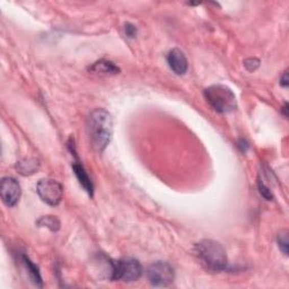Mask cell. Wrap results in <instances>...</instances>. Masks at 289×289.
Segmentation results:
<instances>
[{
  "instance_id": "obj_1",
  "label": "cell",
  "mask_w": 289,
  "mask_h": 289,
  "mask_svg": "<svg viewBox=\"0 0 289 289\" xmlns=\"http://www.w3.org/2000/svg\"><path fill=\"white\" fill-rule=\"evenodd\" d=\"M87 132L93 147L103 152L111 141L113 133V121L108 111L96 109L87 117Z\"/></svg>"
},
{
  "instance_id": "obj_2",
  "label": "cell",
  "mask_w": 289,
  "mask_h": 289,
  "mask_svg": "<svg viewBox=\"0 0 289 289\" xmlns=\"http://www.w3.org/2000/svg\"><path fill=\"white\" fill-rule=\"evenodd\" d=\"M195 253L202 267L211 272H221L227 268V254L224 246L212 239H203L195 246Z\"/></svg>"
},
{
  "instance_id": "obj_3",
  "label": "cell",
  "mask_w": 289,
  "mask_h": 289,
  "mask_svg": "<svg viewBox=\"0 0 289 289\" xmlns=\"http://www.w3.org/2000/svg\"><path fill=\"white\" fill-rule=\"evenodd\" d=\"M205 98L218 113H229L236 109V96L226 85L216 84L205 89Z\"/></svg>"
},
{
  "instance_id": "obj_4",
  "label": "cell",
  "mask_w": 289,
  "mask_h": 289,
  "mask_svg": "<svg viewBox=\"0 0 289 289\" xmlns=\"http://www.w3.org/2000/svg\"><path fill=\"white\" fill-rule=\"evenodd\" d=\"M142 275V267L139 261L135 259H125L113 261L111 279L121 281H136Z\"/></svg>"
},
{
  "instance_id": "obj_5",
  "label": "cell",
  "mask_w": 289,
  "mask_h": 289,
  "mask_svg": "<svg viewBox=\"0 0 289 289\" xmlns=\"http://www.w3.org/2000/svg\"><path fill=\"white\" fill-rule=\"evenodd\" d=\"M174 278L173 267L167 262H155L147 269V279L155 287H166L173 282Z\"/></svg>"
},
{
  "instance_id": "obj_6",
  "label": "cell",
  "mask_w": 289,
  "mask_h": 289,
  "mask_svg": "<svg viewBox=\"0 0 289 289\" xmlns=\"http://www.w3.org/2000/svg\"><path fill=\"white\" fill-rule=\"evenodd\" d=\"M36 191L41 199L50 206H58L62 200L63 188L56 180L43 179L39 181Z\"/></svg>"
},
{
  "instance_id": "obj_7",
  "label": "cell",
  "mask_w": 289,
  "mask_h": 289,
  "mask_svg": "<svg viewBox=\"0 0 289 289\" xmlns=\"http://www.w3.org/2000/svg\"><path fill=\"white\" fill-rule=\"evenodd\" d=\"M0 192H2V199L5 205L8 207H14L19 200L22 190H20V185L17 180L6 176V178L2 180Z\"/></svg>"
},
{
  "instance_id": "obj_8",
  "label": "cell",
  "mask_w": 289,
  "mask_h": 289,
  "mask_svg": "<svg viewBox=\"0 0 289 289\" xmlns=\"http://www.w3.org/2000/svg\"><path fill=\"white\" fill-rule=\"evenodd\" d=\"M166 59L170 68L172 69L176 75H184L186 70H188V60H186V57L178 47H174V49L171 50Z\"/></svg>"
},
{
  "instance_id": "obj_9",
  "label": "cell",
  "mask_w": 289,
  "mask_h": 289,
  "mask_svg": "<svg viewBox=\"0 0 289 289\" xmlns=\"http://www.w3.org/2000/svg\"><path fill=\"white\" fill-rule=\"evenodd\" d=\"M73 168H74V172L75 175H76V178L78 179L80 185L83 186L85 189V191L87 192V194L92 197L94 194V185H93V182L90 180V178L88 176L87 172L85 171L84 166L82 164L78 162V159H76L73 164Z\"/></svg>"
},
{
  "instance_id": "obj_10",
  "label": "cell",
  "mask_w": 289,
  "mask_h": 289,
  "mask_svg": "<svg viewBox=\"0 0 289 289\" xmlns=\"http://www.w3.org/2000/svg\"><path fill=\"white\" fill-rule=\"evenodd\" d=\"M89 70L102 76H109V75H116L120 73L119 67H116L113 62L108 60H100L89 67Z\"/></svg>"
},
{
  "instance_id": "obj_11",
  "label": "cell",
  "mask_w": 289,
  "mask_h": 289,
  "mask_svg": "<svg viewBox=\"0 0 289 289\" xmlns=\"http://www.w3.org/2000/svg\"><path fill=\"white\" fill-rule=\"evenodd\" d=\"M40 162L36 158H25L16 165V168L22 175H31L39 170Z\"/></svg>"
},
{
  "instance_id": "obj_12",
  "label": "cell",
  "mask_w": 289,
  "mask_h": 289,
  "mask_svg": "<svg viewBox=\"0 0 289 289\" xmlns=\"http://www.w3.org/2000/svg\"><path fill=\"white\" fill-rule=\"evenodd\" d=\"M22 261H23L25 268L29 271L31 279L34 281L35 285L42 287V278H41V275H40L39 268H37L34 263H32V261L28 258V256H25V255L22 258Z\"/></svg>"
},
{
  "instance_id": "obj_13",
  "label": "cell",
  "mask_w": 289,
  "mask_h": 289,
  "mask_svg": "<svg viewBox=\"0 0 289 289\" xmlns=\"http://www.w3.org/2000/svg\"><path fill=\"white\" fill-rule=\"evenodd\" d=\"M37 225L40 227H46L49 228L52 232H57L60 228V222L58 221V218L53 216H43L37 221Z\"/></svg>"
},
{
  "instance_id": "obj_14",
  "label": "cell",
  "mask_w": 289,
  "mask_h": 289,
  "mask_svg": "<svg viewBox=\"0 0 289 289\" xmlns=\"http://www.w3.org/2000/svg\"><path fill=\"white\" fill-rule=\"evenodd\" d=\"M278 244H279V249L282 251V253L287 255L288 254V232L281 231L278 234Z\"/></svg>"
},
{
  "instance_id": "obj_15",
  "label": "cell",
  "mask_w": 289,
  "mask_h": 289,
  "mask_svg": "<svg viewBox=\"0 0 289 289\" xmlns=\"http://www.w3.org/2000/svg\"><path fill=\"white\" fill-rule=\"evenodd\" d=\"M258 186H259V191H260V194H261L262 197L266 198L267 200L272 199V194H271L270 189L268 188V186L261 180H259V182H258Z\"/></svg>"
},
{
  "instance_id": "obj_16",
  "label": "cell",
  "mask_w": 289,
  "mask_h": 289,
  "mask_svg": "<svg viewBox=\"0 0 289 289\" xmlns=\"http://www.w3.org/2000/svg\"><path fill=\"white\" fill-rule=\"evenodd\" d=\"M244 66L249 71H254L255 69L260 66V60L256 58L246 59V60L244 61Z\"/></svg>"
},
{
  "instance_id": "obj_17",
  "label": "cell",
  "mask_w": 289,
  "mask_h": 289,
  "mask_svg": "<svg viewBox=\"0 0 289 289\" xmlns=\"http://www.w3.org/2000/svg\"><path fill=\"white\" fill-rule=\"evenodd\" d=\"M125 31H126V34L127 36H129V37H135L137 35V28L133 24L131 23H127L126 26H125Z\"/></svg>"
},
{
  "instance_id": "obj_18",
  "label": "cell",
  "mask_w": 289,
  "mask_h": 289,
  "mask_svg": "<svg viewBox=\"0 0 289 289\" xmlns=\"http://www.w3.org/2000/svg\"><path fill=\"white\" fill-rule=\"evenodd\" d=\"M280 85L282 87H288V73L285 71L280 77Z\"/></svg>"
},
{
  "instance_id": "obj_19",
  "label": "cell",
  "mask_w": 289,
  "mask_h": 289,
  "mask_svg": "<svg viewBox=\"0 0 289 289\" xmlns=\"http://www.w3.org/2000/svg\"><path fill=\"white\" fill-rule=\"evenodd\" d=\"M238 146L240 147V149H242V152H246L248 151V148H249V144H248V142H246L244 139H240V140L238 141Z\"/></svg>"
},
{
  "instance_id": "obj_20",
  "label": "cell",
  "mask_w": 289,
  "mask_h": 289,
  "mask_svg": "<svg viewBox=\"0 0 289 289\" xmlns=\"http://www.w3.org/2000/svg\"><path fill=\"white\" fill-rule=\"evenodd\" d=\"M287 111H288V104L286 103L285 106H283V108H282V113H283V115H285V116H288Z\"/></svg>"
}]
</instances>
